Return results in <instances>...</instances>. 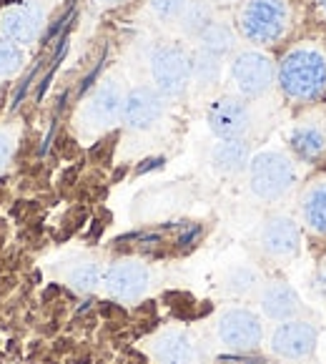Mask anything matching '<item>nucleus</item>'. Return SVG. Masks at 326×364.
Returning a JSON list of instances; mask_svg holds the SVG:
<instances>
[{
  "label": "nucleus",
  "instance_id": "f257e3e1",
  "mask_svg": "<svg viewBox=\"0 0 326 364\" xmlns=\"http://www.w3.org/2000/svg\"><path fill=\"white\" fill-rule=\"evenodd\" d=\"M276 80L289 101H319L326 93V48L316 41H304L289 48L278 63Z\"/></svg>",
  "mask_w": 326,
  "mask_h": 364
},
{
  "label": "nucleus",
  "instance_id": "f03ea898",
  "mask_svg": "<svg viewBox=\"0 0 326 364\" xmlns=\"http://www.w3.org/2000/svg\"><path fill=\"white\" fill-rule=\"evenodd\" d=\"M236 26L241 38L254 48L278 43L291 28L289 0H244Z\"/></svg>",
  "mask_w": 326,
  "mask_h": 364
},
{
  "label": "nucleus",
  "instance_id": "7ed1b4c3",
  "mask_svg": "<svg viewBox=\"0 0 326 364\" xmlns=\"http://www.w3.org/2000/svg\"><path fill=\"white\" fill-rule=\"evenodd\" d=\"M249 188L261 201H281L299 181V168L289 154L276 149L259 151L249 161Z\"/></svg>",
  "mask_w": 326,
  "mask_h": 364
},
{
  "label": "nucleus",
  "instance_id": "20e7f679",
  "mask_svg": "<svg viewBox=\"0 0 326 364\" xmlns=\"http://www.w3.org/2000/svg\"><path fill=\"white\" fill-rule=\"evenodd\" d=\"M151 83L161 96L181 98L191 86V53L178 43H158L148 53Z\"/></svg>",
  "mask_w": 326,
  "mask_h": 364
},
{
  "label": "nucleus",
  "instance_id": "39448f33",
  "mask_svg": "<svg viewBox=\"0 0 326 364\" xmlns=\"http://www.w3.org/2000/svg\"><path fill=\"white\" fill-rule=\"evenodd\" d=\"M229 80L236 96L246 98V101H256V98L266 96L276 83V63L263 50L244 48L231 58Z\"/></svg>",
  "mask_w": 326,
  "mask_h": 364
},
{
  "label": "nucleus",
  "instance_id": "423d86ee",
  "mask_svg": "<svg viewBox=\"0 0 326 364\" xmlns=\"http://www.w3.org/2000/svg\"><path fill=\"white\" fill-rule=\"evenodd\" d=\"M124 101H126V91L116 78L101 80V83L93 88L91 96L83 101V106H80L78 126L86 131V134H93V136L113 129L116 124H121Z\"/></svg>",
  "mask_w": 326,
  "mask_h": 364
},
{
  "label": "nucleus",
  "instance_id": "0eeeda50",
  "mask_svg": "<svg viewBox=\"0 0 326 364\" xmlns=\"http://www.w3.org/2000/svg\"><path fill=\"white\" fill-rule=\"evenodd\" d=\"M216 337L229 352H254L263 342V324L251 309L234 306L219 316Z\"/></svg>",
  "mask_w": 326,
  "mask_h": 364
},
{
  "label": "nucleus",
  "instance_id": "6e6552de",
  "mask_svg": "<svg viewBox=\"0 0 326 364\" xmlns=\"http://www.w3.org/2000/svg\"><path fill=\"white\" fill-rule=\"evenodd\" d=\"M206 124H209L211 134L219 141L229 139H246L249 131L254 126V113L246 98L236 96H221L206 111Z\"/></svg>",
  "mask_w": 326,
  "mask_h": 364
},
{
  "label": "nucleus",
  "instance_id": "1a4fd4ad",
  "mask_svg": "<svg viewBox=\"0 0 326 364\" xmlns=\"http://www.w3.org/2000/svg\"><path fill=\"white\" fill-rule=\"evenodd\" d=\"M316 342H319V329L314 321L289 319L276 324V329L268 337V349L273 357L283 359V362H301V359L311 357Z\"/></svg>",
  "mask_w": 326,
  "mask_h": 364
},
{
  "label": "nucleus",
  "instance_id": "9d476101",
  "mask_svg": "<svg viewBox=\"0 0 326 364\" xmlns=\"http://www.w3.org/2000/svg\"><path fill=\"white\" fill-rule=\"evenodd\" d=\"M151 269L138 259H124L116 262L113 267H108V272L103 274V289L108 291V296L116 301H138L146 291L151 289Z\"/></svg>",
  "mask_w": 326,
  "mask_h": 364
},
{
  "label": "nucleus",
  "instance_id": "9b49d317",
  "mask_svg": "<svg viewBox=\"0 0 326 364\" xmlns=\"http://www.w3.org/2000/svg\"><path fill=\"white\" fill-rule=\"evenodd\" d=\"M166 98L161 96L153 86H136L126 93L124 101V116L121 124L129 131L136 134H146V131L156 129L166 116Z\"/></svg>",
  "mask_w": 326,
  "mask_h": 364
},
{
  "label": "nucleus",
  "instance_id": "f8f14e48",
  "mask_svg": "<svg viewBox=\"0 0 326 364\" xmlns=\"http://www.w3.org/2000/svg\"><path fill=\"white\" fill-rule=\"evenodd\" d=\"M45 26V11L38 3H16L0 11V38H6L11 43L33 46L40 38Z\"/></svg>",
  "mask_w": 326,
  "mask_h": 364
},
{
  "label": "nucleus",
  "instance_id": "ddd939ff",
  "mask_svg": "<svg viewBox=\"0 0 326 364\" xmlns=\"http://www.w3.org/2000/svg\"><path fill=\"white\" fill-rule=\"evenodd\" d=\"M301 229L291 216H268L261 226V249L271 259H291L299 254Z\"/></svg>",
  "mask_w": 326,
  "mask_h": 364
},
{
  "label": "nucleus",
  "instance_id": "4468645a",
  "mask_svg": "<svg viewBox=\"0 0 326 364\" xmlns=\"http://www.w3.org/2000/svg\"><path fill=\"white\" fill-rule=\"evenodd\" d=\"M259 306H261L263 316L271 321L299 319V314L304 311L301 296L296 294V289L289 284V282H281V279H273V282H268V284L261 287Z\"/></svg>",
  "mask_w": 326,
  "mask_h": 364
},
{
  "label": "nucleus",
  "instance_id": "2eb2a0df",
  "mask_svg": "<svg viewBox=\"0 0 326 364\" xmlns=\"http://www.w3.org/2000/svg\"><path fill=\"white\" fill-rule=\"evenodd\" d=\"M153 357L158 364H196L198 347L183 329H168L156 337Z\"/></svg>",
  "mask_w": 326,
  "mask_h": 364
},
{
  "label": "nucleus",
  "instance_id": "dca6fc26",
  "mask_svg": "<svg viewBox=\"0 0 326 364\" xmlns=\"http://www.w3.org/2000/svg\"><path fill=\"white\" fill-rule=\"evenodd\" d=\"M249 161H251V149H249L246 139H229L219 141L211 151V164L219 168L221 173H241L249 168Z\"/></svg>",
  "mask_w": 326,
  "mask_h": 364
},
{
  "label": "nucleus",
  "instance_id": "f3484780",
  "mask_svg": "<svg viewBox=\"0 0 326 364\" xmlns=\"http://www.w3.org/2000/svg\"><path fill=\"white\" fill-rule=\"evenodd\" d=\"M291 151H294L299 159L314 161L319 159L326 151V126L316 124V121H304L299 124L289 136Z\"/></svg>",
  "mask_w": 326,
  "mask_h": 364
},
{
  "label": "nucleus",
  "instance_id": "a211bd4d",
  "mask_svg": "<svg viewBox=\"0 0 326 364\" xmlns=\"http://www.w3.org/2000/svg\"><path fill=\"white\" fill-rule=\"evenodd\" d=\"M301 219L314 234H326V178L309 183L301 196Z\"/></svg>",
  "mask_w": 326,
  "mask_h": 364
},
{
  "label": "nucleus",
  "instance_id": "6ab92c4d",
  "mask_svg": "<svg viewBox=\"0 0 326 364\" xmlns=\"http://www.w3.org/2000/svg\"><path fill=\"white\" fill-rule=\"evenodd\" d=\"M198 50H206L211 55H219V58H226V55L236 53V31L224 21H211L209 26L203 28L201 36L196 38Z\"/></svg>",
  "mask_w": 326,
  "mask_h": 364
},
{
  "label": "nucleus",
  "instance_id": "aec40b11",
  "mask_svg": "<svg viewBox=\"0 0 326 364\" xmlns=\"http://www.w3.org/2000/svg\"><path fill=\"white\" fill-rule=\"evenodd\" d=\"M221 75H224V58L211 55L206 50H193L191 53V83H196L201 91L219 86Z\"/></svg>",
  "mask_w": 326,
  "mask_h": 364
},
{
  "label": "nucleus",
  "instance_id": "412c9836",
  "mask_svg": "<svg viewBox=\"0 0 326 364\" xmlns=\"http://www.w3.org/2000/svg\"><path fill=\"white\" fill-rule=\"evenodd\" d=\"M211 21H214V6H211L209 0H188V6L183 8L176 26L181 28L183 36L198 38Z\"/></svg>",
  "mask_w": 326,
  "mask_h": 364
},
{
  "label": "nucleus",
  "instance_id": "4be33fe9",
  "mask_svg": "<svg viewBox=\"0 0 326 364\" xmlns=\"http://www.w3.org/2000/svg\"><path fill=\"white\" fill-rule=\"evenodd\" d=\"M259 284H261V274L254 267H246V264L229 269V274H226V279H224V289L229 291L231 296L251 294V291L259 289Z\"/></svg>",
  "mask_w": 326,
  "mask_h": 364
},
{
  "label": "nucleus",
  "instance_id": "5701e85b",
  "mask_svg": "<svg viewBox=\"0 0 326 364\" xmlns=\"http://www.w3.org/2000/svg\"><path fill=\"white\" fill-rule=\"evenodd\" d=\"M103 274L98 262H80L68 272V284L78 291H96L103 284Z\"/></svg>",
  "mask_w": 326,
  "mask_h": 364
},
{
  "label": "nucleus",
  "instance_id": "b1692460",
  "mask_svg": "<svg viewBox=\"0 0 326 364\" xmlns=\"http://www.w3.org/2000/svg\"><path fill=\"white\" fill-rule=\"evenodd\" d=\"M23 48L0 38V78H13L23 68Z\"/></svg>",
  "mask_w": 326,
  "mask_h": 364
},
{
  "label": "nucleus",
  "instance_id": "393cba45",
  "mask_svg": "<svg viewBox=\"0 0 326 364\" xmlns=\"http://www.w3.org/2000/svg\"><path fill=\"white\" fill-rule=\"evenodd\" d=\"M188 0H148V11L161 23H178Z\"/></svg>",
  "mask_w": 326,
  "mask_h": 364
},
{
  "label": "nucleus",
  "instance_id": "a878e982",
  "mask_svg": "<svg viewBox=\"0 0 326 364\" xmlns=\"http://www.w3.org/2000/svg\"><path fill=\"white\" fill-rule=\"evenodd\" d=\"M13 154H16V131L0 129V171L11 164Z\"/></svg>",
  "mask_w": 326,
  "mask_h": 364
},
{
  "label": "nucleus",
  "instance_id": "bb28decb",
  "mask_svg": "<svg viewBox=\"0 0 326 364\" xmlns=\"http://www.w3.org/2000/svg\"><path fill=\"white\" fill-rule=\"evenodd\" d=\"M96 6H101V8H111V6H118L121 0H93Z\"/></svg>",
  "mask_w": 326,
  "mask_h": 364
},
{
  "label": "nucleus",
  "instance_id": "cd10ccee",
  "mask_svg": "<svg viewBox=\"0 0 326 364\" xmlns=\"http://www.w3.org/2000/svg\"><path fill=\"white\" fill-rule=\"evenodd\" d=\"M211 6H231V3H236V0H209Z\"/></svg>",
  "mask_w": 326,
  "mask_h": 364
}]
</instances>
